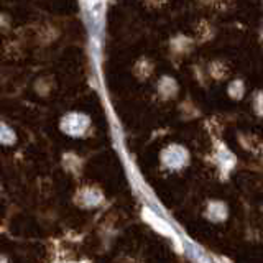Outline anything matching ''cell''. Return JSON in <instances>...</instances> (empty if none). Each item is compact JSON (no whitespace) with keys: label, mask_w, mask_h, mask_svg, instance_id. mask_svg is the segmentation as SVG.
Listing matches in <instances>:
<instances>
[{"label":"cell","mask_w":263,"mask_h":263,"mask_svg":"<svg viewBox=\"0 0 263 263\" xmlns=\"http://www.w3.org/2000/svg\"><path fill=\"white\" fill-rule=\"evenodd\" d=\"M60 128L64 135L72 138L84 137L90 128V117L84 112H68L63 115L60 122Z\"/></svg>","instance_id":"1"},{"label":"cell","mask_w":263,"mask_h":263,"mask_svg":"<svg viewBox=\"0 0 263 263\" xmlns=\"http://www.w3.org/2000/svg\"><path fill=\"white\" fill-rule=\"evenodd\" d=\"M189 160H191L189 150L178 143H171L168 146H164L160 155L161 164L170 171H179V170L186 168L189 164Z\"/></svg>","instance_id":"2"},{"label":"cell","mask_w":263,"mask_h":263,"mask_svg":"<svg viewBox=\"0 0 263 263\" xmlns=\"http://www.w3.org/2000/svg\"><path fill=\"white\" fill-rule=\"evenodd\" d=\"M74 202L82 209H92L104 202V194L101 189H97L94 186H84L74 196Z\"/></svg>","instance_id":"3"},{"label":"cell","mask_w":263,"mask_h":263,"mask_svg":"<svg viewBox=\"0 0 263 263\" xmlns=\"http://www.w3.org/2000/svg\"><path fill=\"white\" fill-rule=\"evenodd\" d=\"M204 217L209 222H214V224H222V222L227 220L229 217L227 204L222 201H211L204 211Z\"/></svg>","instance_id":"4"},{"label":"cell","mask_w":263,"mask_h":263,"mask_svg":"<svg viewBox=\"0 0 263 263\" xmlns=\"http://www.w3.org/2000/svg\"><path fill=\"white\" fill-rule=\"evenodd\" d=\"M158 94L163 101H166V99H171L178 94V82L170 78V76H164L160 79L158 82Z\"/></svg>","instance_id":"5"},{"label":"cell","mask_w":263,"mask_h":263,"mask_svg":"<svg viewBox=\"0 0 263 263\" xmlns=\"http://www.w3.org/2000/svg\"><path fill=\"white\" fill-rule=\"evenodd\" d=\"M16 143V134L8 123L0 120V145L12 146Z\"/></svg>","instance_id":"6"},{"label":"cell","mask_w":263,"mask_h":263,"mask_svg":"<svg viewBox=\"0 0 263 263\" xmlns=\"http://www.w3.org/2000/svg\"><path fill=\"white\" fill-rule=\"evenodd\" d=\"M227 94L232 97L234 101H240V99L245 96V84H243V81L242 79H234L229 84Z\"/></svg>","instance_id":"7"},{"label":"cell","mask_w":263,"mask_h":263,"mask_svg":"<svg viewBox=\"0 0 263 263\" xmlns=\"http://www.w3.org/2000/svg\"><path fill=\"white\" fill-rule=\"evenodd\" d=\"M0 263H8V258L5 257V255H0Z\"/></svg>","instance_id":"8"},{"label":"cell","mask_w":263,"mask_h":263,"mask_svg":"<svg viewBox=\"0 0 263 263\" xmlns=\"http://www.w3.org/2000/svg\"><path fill=\"white\" fill-rule=\"evenodd\" d=\"M78 263H81V261H78Z\"/></svg>","instance_id":"9"}]
</instances>
